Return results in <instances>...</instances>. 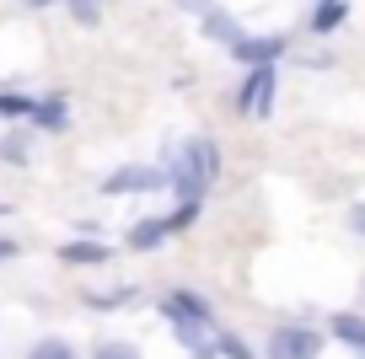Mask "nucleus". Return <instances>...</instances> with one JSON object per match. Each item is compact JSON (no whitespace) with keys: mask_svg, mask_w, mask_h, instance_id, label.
Listing matches in <instances>:
<instances>
[{"mask_svg":"<svg viewBox=\"0 0 365 359\" xmlns=\"http://www.w3.org/2000/svg\"><path fill=\"white\" fill-rule=\"evenodd\" d=\"M290 48V38L285 33H247L237 48H226L231 59H237L242 70H263V65H279V54Z\"/></svg>","mask_w":365,"mask_h":359,"instance_id":"0eeeda50","label":"nucleus"},{"mask_svg":"<svg viewBox=\"0 0 365 359\" xmlns=\"http://www.w3.org/2000/svg\"><path fill=\"white\" fill-rule=\"evenodd\" d=\"M161 172H167V188L178 193V204H205V193L220 177V145L210 135H188L167 150Z\"/></svg>","mask_w":365,"mask_h":359,"instance_id":"f03ea898","label":"nucleus"},{"mask_svg":"<svg viewBox=\"0 0 365 359\" xmlns=\"http://www.w3.org/2000/svg\"><path fill=\"white\" fill-rule=\"evenodd\" d=\"M167 188V172L156 167V161H124V167H113L103 177V193L108 199H129V193H161Z\"/></svg>","mask_w":365,"mask_h":359,"instance_id":"39448f33","label":"nucleus"},{"mask_svg":"<svg viewBox=\"0 0 365 359\" xmlns=\"http://www.w3.org/2000/svg\"><path fill=\"white\" fill-rule=\"evenodd\" d=\"M108 258H113V252H108L103 241H86V236H81V241H65V247H59V263H70V269H103Z\"/></svg>","mask_w":365,"mask_h":359,"instance_id":"9b49d317","label":"nucleus"},{"mask_svg":"<svg viewBox=\"0 0 365 359\" xmlns=\"http://www.w3.org/2000/svg\"><path fill=\"white\" fill-rule=\"evenodd\" d=\"M199 33H205L210 43H226V48H237L242 38H247V27H242L237 16L226 11V6H210V11L199 16Z\"/></svg>","mask_w":365,"mask_h":359,"instance_id":"6e6552de","label":"nucleus"},{"mask_svg":"<svg viewBox=\"0 0 365 359\" xmlns=\"http://www.w3.org/2000/svg\"><path fill=\"white\" fill-rule=\"evenodd\" d=\"M220 359H263V354H252L237 333H220Z\"/></svg>","mask_w":365,"mask_h":359,"instance_id":"f3484780","label":"nucleus"},{"mask_svg":"<svg viewBox=\"0 0 365 359\" xmlns=\"http://www.w3.org/2000/svg\"><path fill=\"white\" fill-rule=\"evenodd\" d=\"M33 102L38 97H27V91H0V118H16V124H22V118H33Z\"/></svg>","mask_w":365,"mask_h":359,"instance_id":"2eb2a0df","label":"nucleus"},{"mask_svg":"<svg viewBox=\"0 0 365 359\" xmlns=\"http://www.w3.org/2000/svg\"><path fill=\"white\" fill-rule=\"evenodd\" d=\"M328 338H339V343L349 348L354 359H365V316H354V311H333V316H328Z\"/></svg>","mask_w":365,"mask_h":359,"instance_id":"1a4fd4ad","label":"nucleus"},{"mask_svg":"<svg viewBox=\"0 0 365 359\" xmlns=\"http://www.w3.org/2000/svg\"><path fill=\"white\" fill-rule=\"evenodd\" d=\"M178 6H182V16H205L215 0H178Z\"/></svg>","mask_w":365,"mask_h":359,"instance_id":"a211bd4d","label":"nucleus"},{"mask_svg":"<svg viewBox=\"0 0 365 359\" xmlns=\"http://www.w3.org/2000/svg\"><path fill=\"white\" fill-rule=\"evenodd\" d=\"M16 252H22V247H16L11 236H0V269H6V263H16Z\"/></svg>","mask_w":365,"mask_h":359,"instance_id":"6ab92c4d","label":"nucleus"},{"mask_svg":"<svg viewBox=\"0 0 365 359\" xmlns=\"http://www.w3.org/2000/svg\"><path fill=\"white\" fill-rule=\"evenodd\" d=\"M91 359H145V354H140V343H129V338H103V343L91 348Z\"/></svg>","mask_w":365,"mask_h":359,"instance_id":"dca6fc26","label":"nucleus"},{"mask_svg":"<svg viewBox=\"0 0 365 359\" xmlns=\"http://www.w3.org/2000/svg\"><path fill=\"white\" fill-rule=\"evenodd\" d=\"M33 135H27V129H6V135H0V161H11V167H22L27 156H33Z\"/></svg>","mask_w":365,"mask_h":359,"instance_id":"4468645a","label":"nucleus"},{"mask_svg":"<svg viewBox=\"0 0 365 359\" xmlns=\"http://www.w3.org/2000/svg\"><path fill=\"white\" fill-rule=\"evenodd\" d=\"M194 220H199V204H178L172 214H150V220H135V225H129V236H124V247H129V252H156V247H167L178 231H188Z\"/></svg>","mask_w":365,"mask_h":359,"instance_id":"20e7f679","label":"nucleus"},{"mask_svg":"<svg viewBox=\"0 0 365 359\" xmlns=\"http://www.w3.org/2000/svg\"><path fill=\"white\" fill-rule=\"evenodd\" d=\"M349 220H354V231H360V236H365V204H360V209H354V214H349Z\"/></svg>","mask_w":365,"mask_h":359,"instance_id":"aec40b11","label":"nucleus"},{"mask_svg":"<svg viewBox=\"0 0 365 359\" xmlns=\"http://www.w3.org/2000/svg\"><path fill=\"white\" fill-rule=\"evenodd\" d=\"M33 124H38V129H54V135H59V129L70 124V97H65V91L38 97V102H33Z\"/></svg>","mask_w":365,"mask_h":359,"instance_id":"9d476101","label":"nucleus"},{"mask_svg":"<svg viewBox=\"0 0 365 359\" xmlns=\"http://www.w3.org/2000/svg\"><path fill=\"white\" fill-rule=\"evenodd\" d=\"M274 91H279V70L263 65V70H247L237 86V113L242 118H269L274 113Z\"/></svg>","mask_w":365,"mask_h":359,"instance_id":"423d86ee","label":"nucleus"},{"mask_svg":"<svg viewBox=\"0 0 365 359\" xmlns=\"http://www.w3.org/2000/svg\"><path fill=\"white\" fill-rule=\"evenodd\" d=\"M312 6H328V0H312Z\"/></svg>","mask_w":365,"mask_h":359,"instance_id":"412c9836","label":"nucleus"},{"mask_svg":"<svg viewBox=\"0 0 365 359\" xmlns=\"http://www.w3.org/2000/svg\"><path fill=\"white\" fill-rule=\"evenodd\" d=\"M27 359H81V348L70 343V338H54V333H48V338H38V343L27 348Z\"/></svg>","mask_w":365,"mask_h":359,"instance_id":"ddd939ff","label":"nucleus"},{"mask_svg":"<svg viewBox=\"0 0 365 359\" xmlns=\"http://www.w3.org/2000/svg\"><path fill=\"white\" fill-rule=\"evenodd\" d=\"M156 311H161L167 333L182 343L188 359H220V333H226V327L215 322V306L199 290H167Z\"/></svg>","mask_w":365,"mask_h":359,"instance_id":"f257e3e1","label":"nucleus"},{"mask_svg":"<svg viewBox=\"0 0 365 359\" xmlns=\"http://www.w3.org/2000/svg\"><path fill=\"white\" fill-rule=\"evenodd\" d=\"M328 333H317L312 322H274L263 338V359H322Z\"/></svg>","mask_w":365,"mask_h":359,"instance_id":"7ed1b4c3","label":"nucleus"},{"mask_svg":"<svg viewBox=\"0 0 365 359\" xmlns=\"http://www.w3.org/2000/svg\"><path fill=\"white\" fill-rule=\"evenodd\" d=\"M344 16H349V0H328V6H312L307 27H312V33H339Z\"/></svg>","mask_w":365,"mask_h":359,"instance_id":"f8f14e48","label":"nucleus"}]
</instances>
